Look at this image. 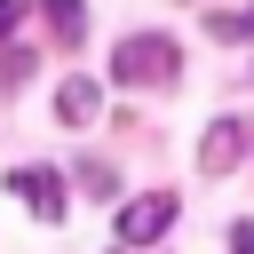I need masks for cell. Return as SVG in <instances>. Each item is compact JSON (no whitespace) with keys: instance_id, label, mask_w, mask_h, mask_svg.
<instances>
[{"instance_id":"obj_1","label":"cell","mask_w":254,"mask_h":254,"mask_svg":"<svg viewBox=\"0 0 254 254\" xmlns=\"http://www.w3.org/2000/svg\"><path fill=\"white\" fill-rule=\"evenodd\" d=\"M175 64H183V48H175L167 32H135V40H119L111 79H119V87H167V79H175Z\"/></svg>"},{"instance_id":"obj_2","label":"cell","mask_w":254,"mask_h":254,"mask_svg":"<svg viewBox=\"0 0 254 254\" xmlns=\"http://www.w3.org/2000/svg\"><path fill=\"white\" fill-rule=\"evenodd\" d=\"M159 230H175V190H143V198L119 206V246H127V254H135L143 238H159Z\"/></svg>"},{"instance_id":"obj_3","label":"cell","mask_w":254,"mask_h":254,"mask_svg":"<svg viewBox=\"0 0 254 254\" xmlns=\"http://www.w3.org/2000/svg\"><path fill=\"white\" fill-rule=\"evenodd\" d=\"M8 190H16L40 222H64V175H56V167H16V175H8Z\"/></svg>"},{"instance_id":"obj_4","label":"cell","mask_w":254,"mask_h":254,"mask_svg":"<svg viewBox=\"0 0 254 254\" xmlns=\"http://www.w3.org/2000/svg\"><path fill=\"white\" fill-rule=\"evenodd\" d=\"M95 111H103V87H95L87 71H71V79L56 87V119H64V127H87Z\"/></svg>"},{"instance_id":"obj_5","label":"cell","mask_w":254,"mask_h":254,"mask_svg":"<svg viewBox=\"0 0 254 254\" xmlns=\"http://www.w3.org/2000/svg\"><path fill=\"white\" fill-rule=\"evenodd\" d=\"M238 151H246V127H238V119H214V127H206V143H198V167H206V175H230V167H238Z\"/></svg>"},{"instance_id":"obj_6","label":"cell","mask_w":254,"mask_h":254,"mask_svg":"<svg viewBox=\"0 0 254 254\" xmlns=\"http://www.w3.org/2000/svg\"><path fill=\"white\" fill-rule=\"evenodd\" d=\"M48 24H56V40L71 48V40L87 32V8H79V0H48Z\"/></svg>"},{"instance_id":"obj_7","label":"cell","mask_w":254,"mask_h":254,"mask_svg":"<svg viewBox=\"0 0 254 254\" xmlns=\"http://www.w3.org/2000/svg\"><path fill=\"white\" fill-rule=\"evenodd\" d=\"M206 32H214V40H254V8H246V16H206Z\"/></svg>"},{"instance_id":"obj_8","label":"cell","mask_w":254,"mask_h":254,"mask_svg":"<svg viewBox=\"0 0 254 254\" xmlns=\"http://www.w3.org/2000/svg\"><path fill=\"white\" fill-rule=\"evenodd\" d=\"M79 183H87V190H95V198H111V190H119V175H111V167H95V159H87V167H79Z\"/></svg>"},{"instance_id":"obj_9","label":"cell","mask_w":254,"mask_h":254,"mask_svg":"<svg viewBox=\"0 0 254 254\" xmlns=\"http://www.w3.org/2000/svg\"><path fill=\"white\" fill-rule=\"evenodd\" d=\"M230 254H254V222H238V230H230Z\"/></svg>"},{"instance_id":"obj_10","label":"cell","mask_w":254,"mask_h":254,"mask_svg":"<svg viewBox=\"0 0 254 254\" xmlns=\"http://www.w3.org/2000/svg\"><path fill=\"white\" fill-rule=\"evenodd\" d=\"M24 8H32V0H0V40H8V24H16Z\"/></svg>"},{"instance_id":"obj_11","label":"cell","mask_w":254,"mask_h":254,"mask_svg":"<svg viewBox=\"0 0 254 254\" xmlns=\"http://www.w3.org/2000/svg\"><path fill=\"white\" fill-rule=\"evenodd\" d=\"M119 254H127V246H119Z\"/></svg>"}]
</instances>
